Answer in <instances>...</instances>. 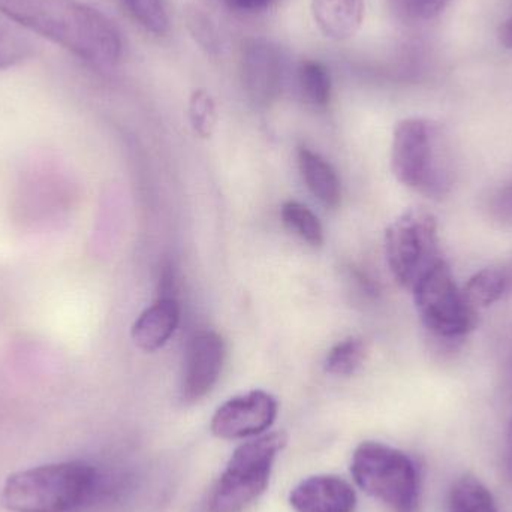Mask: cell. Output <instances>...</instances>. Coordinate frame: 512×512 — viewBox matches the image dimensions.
Returning <instances> with one entry per match:
<instances>
[{
    "label": "cell",
    "instance_id": "5b68a950",
    "mask_svg": "<svg viewBox=\"0 0 512 512\" xmlns=\"http://www.w3.org/2000/svg\"><path fill=\"white\" fill-rule=\"evenodd\" d=\"M285 445V433L271 432L237 447L210 493V512H240L255 502L267 490Z\"/></svg>",
    "mask_w": 512,
    "mask_h": 512
},
{
    "label": "cell",
    "instance_id": "3957f363",
    "mask_svg": "<svg viewBox=\"0 0 512 512\" xmlns=\"http://www.w3.org/2000/svg\"><path fill=\"white\" fill-rule=\"evenodd\" d=\"M101 474L84 462L50 463L6 478L0 504L11 512H71L95 498Z\"/></svg>",
    "mask_w": 512,
    "mask_h": 512
},
{
    "label": "cell",
    "instance_id": "f546056e",
    "mask_svg": "<svg viewBox=\"0 0 512 512\" xmlns=\"http://www.w3.org/2000/svg\"><path fill=\"white\" fill-rule=\"evenodd\" d=\"M510 427H511V429H512V420H511V424H510Z\"/></svg>",
    "mask_w": 512,
    "mask_h": 512
},
{
    "label": "cell",
    "instance_id": "d6986e66",
    "mask_svg": "<svg viewBox=\"0 0 512 512\" xmlns=\"http://www.w3.org/2000/svg\"><path fill=\"white\" fill-rule=\"evenodd\" d=\"M366 357L363 340L348 337L328 351L324 367L330 375L349 376L357 372Z\"/></svg>",
    "mask_w": 512,
    "mask_h": 512
},
{
    "label": "cell",
    "instance_id": "52a82bcc",
    "mask_svg": "<svg viewBox=\"0 0 512 512\" xmlns=\"http://www.w3.org/2000/svg\"><path fill=\"white\" fill-rule=\"evenodd\" d=\"M412 294L424 328L436 339L456 342L477 328L478 312L457 286L444 259L417 283Z\"/></svg>",
    "mask_w": 512,
    "mask_h": 512
},
{
    "label": "cell",
    "instance_id": "7a4b0ae2",
    "mask_svg": "<svg viewBox=\"0 0 512 512\" xmlns=\"http://www.w3.org/2000/svg\"><path fill=\"white\" fill-rule=\"evenodd\" d=\"M391 170L403 186L424 197H447L456 182V171L450 141L441 126L420 117L397 123Z\"/></svg>",
    "mask_w": 512,
    "mask_h": 512
},
{
    "label": "cell",
    "instance_id": "7c38bea8",
    "mask_svg": "<svg viewBox=\"0 0 512 512\" xmlns=\"http://www.w3.org/2000/svg\"><path fill=\"white\" fill-rule=\"evenodd\" d=\"M179 322V301L174 297H159L132 325V340L141 351H158L176 333Z\"/></svg>",
    "mask_w": 512,
    "mask_h": 512
},
{
    "label": "cell",
    "instance_id": "f1b7e54d",
    "mask_svg": "<svg viewBox=\"0 0 512 512\" xmlns=\"http://www.w3.org/2000/svg\"><path fill=\"white\" fill-rule=\"evenodd\" d=\"M505 271H507L508 277H510L511 285H512V267L508 268V270H505Z\"/></svg>",
    "mask_w": 512,
    "mask_h": 512
},
{
    "label": "cell",
    "instance_id": "ba28073f",
    "mask_svg": "<svg viewBox=\"0 0 512 512\" xmlns=\"http://www.w3.org/2000/svg\"><path fill=\"white\" fill-rule=\"evenodd\" d=\"M279 405L267 391L252 390L227 400L210 423L213 435L225 441L264 435L276 421Z\"/></svg>",
    "mask_w": 512,
    "mask_h": 512
},
{
    "label": "cell",
    "instance_id": "83f0119b",
    "mask_svg": "<svg viewBox=\"0 0 512 512\" xmlns=\"http://www.w3.org/2000/svg\"><path fill=\"white\" fill-rule=\"evenodd\" d=\"M505 474L512 486V429L508 430L507 451H505Z\"/></svg>",
    "mask_w": 512,
    "mask_h": 512
},
{
    "label": "cell",
    "instance_id": "4fadbf2b",
    "mask_svg": "<svg viewBox=\"0 0 512 512\" xmlns=\"http://www.w3.org/2000/svg\"><path fill=\"white\" fill-rule=\"evenodd\" d=\"M312 11L319 29L330 38L342 41L360 29L364 0H312Z\"/></svg>",
    "mask_w": 512,
    "mask_h": 512
},
{
    "label": "cell",
    "instance_id": "4316f807",
    "mask_svg": "<svg viewBox=\"0 0 512 512\" xmlns=\"http://www.w3.org/2000/svg\"><path fill=\"white\" fill-rule=\"evenodd\" d=\"M499 41L504 47L511 48L512 50V17L508 18L501 29H499Z\"/></svg>",
    "mask_w": 512,
    "mask_h": 512
},
{
    "label": "cell",
    "instance_id": "ffe728a7",
    "mask_svg": "<svg viewBox=\"0 0 512 512\" xmlns=\"http://www.w3.org/2000/svg\"><path fill=\"white\" fill-rule=\"evenodd\" d=\"M129 14L144 29L155 35H165L170 30V18L164 0H122Z\"/></svg>",
    "mask_w": 512,
    "mask_h": 512
},
{
    "label": "cell",
    "instance_id": "9a60e30c",
    "mask_svg": "<svg viewBox=\"0 0 512 512\" xmlns=\"http://www.w3.org/2000/svg\"><path fill=\"white\" fill-rule=\"evenodd\" d=\"M510 288L511 280L507 271L501 268H484L468 280L462 291L468 303L478 310L501 300Z\"/></svg>",
    "mask_w": 512,
    "mask_h": 512
},
{
    "label": "cell",
    "instance_id": "7402d4cb",
    "mask_svg": "<svg viewBox=\"0 0 512 512\" xmlns=\"http://www.w3.org/2000/svg\"><path fill=\"white\" fill-rule=\"evenodd\" d=\"M189 117L192 128L201 137H210L216 123V105L206 90L198 89L192 93L189 101Z\"/></svg>",
    "mask_w": 512,
    "mask_h": 512
},
{
    "label": "cell",
    "instance_id": "6da1fadb",
    "mask_svg": "<svg viewBox=\"0 0 512 512\" xmlns=\"http://www.w3.org/2000/svg\"><path fill=\"white\" fill-rule=\"evenodd\" d=\"M0 12L98 68H111L122 57L113 21L78 0H0Z\"/></svg>",
    "mask_w": 512,
    "mask_h": 512
},
{
    "label": "cell",
    "instance_id": "603a6c76",
    "mask_svg": "<svg viewBox=\"0 0 512 512\" xmlns=\"http://www.w3.org/2000/svg\"><path fill=\"white\" fill-rule=\"evenodd\" d=\"M32 54V45L15 35L11 30L0 27V69L18 65Z\"/></svg>",
    "mask_w": 512,
    "mask_h": 512
},
{
    "label": "cell",
    "instance_id": "5bb4252c",
    "mask_svg": "<svg viewBox=\"0 0 512 512\" xmlns=\"http://www.w3.org/2000/svg\"><path fill=\"white\" fill-rule=\"evenodd\" d=\"M298 167L313 197L328 209H336L342 201V186L334 168L322 156L306 147L298 150Z\"/></svg>",
    "mask_w": 512,
    "mask_h": 512
},
{
    "label": "cell",
    "instance_id": "484cf974",
    "mask_svg": "<svg viewBox=\"0 0 512 512\" xmlns=\"http://www.w3.org/2000/svg\"><path fill=\"white\" fill-rule=\"evenodd\" d=\"M273 0H228L233 8L240 11H259V9L267 8Z\"/></svg>",
    "mask_w": 512,
    "mask_h": 512
},
{
    "label": "cell",
    "instance_id": "2e32d148",
    "mask_svg": "<svg viewBox=\"0 0 512 512\" xmlns=\"http://www.w3.org/2000/svg\"><path fill=\"white\" fill-rule=\"evenodd\" d=\"M298 87L307 104L327 107L331 98L330 71L318 60H303L298 66Z\"/></svg>",
    "mask_w": 512,
    "mask_h": 512
},
{
    "label": "cell",
    "instance_id": "ac0fdd59",
    "mask_svg": "<svg viewBox=\"0 0 512 512\" xmlns=\"http://www.w3.org/2000/svg\"><path fill=\"white\" fill-rule=\"evenodd\" d=\"M283 224L307 245L319 248L324 243V230L319 219L297 201H286L282 206Z\"/></svg>",
    "mask_w": 512,
    "mask_h": 512
},
{
    "label": "cell",
    "instance_id": "e0dca14e",
    "mask_svg": "<svg viewBox=\"0 0 512 512\" xmlns=\"http://www.w3.org/2000/svg\"><path fill=\"white\" fill-rule=\"evenodd\" d=\"M450 512H498L486 486L471 475L460 478L450 495Z\"/></svg>",
    "mask_w": 512,
    "mask_h": 512
},
{
    "label": "cell",
    "instance_id": "8fae6325",
    "mask_svg": "<svg viewBox=\"0 0 512 512\" xmlns=\"http://www.w3.org/2000/svg\"><path fill=\"white\" fill-rule=\"evenodd\" d=\"M289 504L297 512H354L357 493L343 478L315 475L294 487Z\"/></svg>",
    "mask_w": 512,
    "mask_h": 512
},
{
    "label": "cell",
    "instance_id": "30bf717a",
    "mask_svg": "<svg viewBox=\"0 0 512 512\" xmlns=\"http://www.w3.org/2000/svg\"><path fill=\"white\" fill-rule=\"evenodd\" d=\"M285 75V59L277 45L252 38L243 45L242 80L251 101L267 107L279 96Z\"/></svg>",
    "mask_w": 512,
    "mask_h": 512
},
{
    "label": "cell",
    "instance_id": "44dd1931",
    "mask_svg": "<svg viewBox=\"0 0 512 512\" xmlns=\"http://www.w3.org/2000/svg\"><path fill=\"white\" fill-rule=\"evenodd\" d=\"M186 24L189 32L198 45L207 53L216 54L221 50V36L218 29L210 20L209 15L204 14L201 9L192 8L186 12Z\"/></svg>",
    "mask_w": 512,
    "mask_h": 512
},
{
    "label": "cell",
    "instance_id": "277c9868",
    "mask_svg": "<svg viewBox=\"0 0 512 512\" xmlns=\"http://www.w3.org/2000/svg\"><path fill=\"white\" fill-rule=\"evenodd\" d=\"M355 484L394 512H415L420 475L414 460L390 445L361 442L352 454Z\"/></svg>",
    "mask_w": 512,
    "mask_h": 512
},
{
    "label": "cell",
    "instance_id": "9c48e42d",
    "mask_svg": "<svg viewBox=\"0 0 512 512\" xmlns=\"http://www.w3.org/2000/svg\"><path fill=\"white\" fill-rule=\"evenodd\" d=\"M225 363V343L215 331H200L189 340L183 367L182 399L200 402L218 384Z\"/></svg>",
    "mask_w": 512,
    "mask_h": 512
},
{
    "label": "cell",
    "instance_id": "8992f818",
    "mask_svg": "<svg viewBox=\"0 0 512 512\" xmlns=\"http://www.w3.org/2000/svg\"><path fill=\"white\" fill-rule=\"evenodd\" d=\"M385 256L394 279L412 291L444 259L435 216L420 207L403 212L385 231Z\"/></svg>",
    "mask_w": 512,
    "mask_h": 512
},
{
    "label": "cell",
    "instance_id": "cb8c5ba5",
    "mask_svg": "<svg viewBox=\"0 0 512 512\" xmlns=\"http://www.w3.org/2000/svg\"><path fill=\"white\" fill-rule=\"evenodd\" d=\"M394 8L406 20L427 21L438 17L451 0H393Z\"/></svg>",
    "mask_w": 512,
    "mask_h": 512
},
{
    "label": "cell",
    "instance_id": "d4e9b609",
    "mask_svg": "<svg viewBox=\"0 0 512 512\" xmlns=\"http://www.w3.org/2000/svg\"><path fill=\"white\" fill-rule=\"evenodd\" d=\"M490 213L496 221L512 222V182L499 189L490 201Z\"/></svg>",
    "mask_w": 512,
    "mask_h": 512
}]
</instances>
